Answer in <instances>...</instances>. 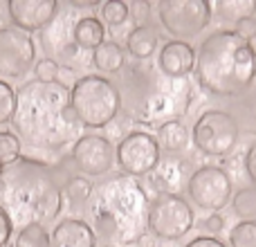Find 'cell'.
Wrapping results in <instances>:
<instances>
[{
    "label": "cell",
    "instance_id": "cell-1",
    "mask_svg": "<svg viewBox=\"0 0 256 247\" xmlns=\"http://www.w3.org/2000/svg\"><path fill=\"white\" fill-rule=\"evenodd\" d=\"M14 135L38 150H61L79 140L81 124L70 106V88L61 81H27L16 90Z\"/></svg>",
    "mask_w": 256,
    "mask_h": 247
},
{
    "label": "cell",
    "instance_id": "cell-2",
    "mask_svg": "<svg viewBox=\"0 0 256 247\" xmlns=\"http://www.w3.org/2000/svg\"><path fill=\"white\" fill-rule=\"evenodd\" d=\"M0 207L18 230L48 225L63 207V186L54 166L34 158H18L0 168Z\"/></svg>",
    "mask_w": 256,
    "mask_h": 247
},
{
    "label": "cell",
    "instance_id": "cell-3",
    "mask_svg": "<svg viewBox=\"0 0 256 247\" xmlns=\"http://www.w3.org/2000/svg\"><path fill=\"white\" fill-rule=\"evenodd\" d=\"M150 198L140 180L126 173H110L99 180L88 202L92 230L115 247L135 245L148 232Z\"/></svg>",
    "mask_w": 256,
    "mask_h": 247
},
{
    "label": "cell",
    "instance_id": "cell-4",
    "mask_svg": "<svg viewBox=\"0 0 256 247\" xmlns=\"http://www.w3.org/2000/svg\"><path fill=\"white\" fill-rule=\"evenodd\" d=\"M196 84L212 97H240L256 84V50L236 30H216L196 50Z\"/></svg>",
    "mask_w": 256,
    "mask_h": 247
},
{
    "label": "cell",
    "instance_id": "cell-5",
    "mask_svg": "<svg viewBox=\"0 0 256 247\" xmlns=\"http://www.w3.org/2000/svg\"><path fill=\"white\" fill-rule=\"evenodd\" d=\"M122 106L130 120L140 124H164L178 120L184 112L182 94H186V86L180 88V81L162 76L148 61L128 66L122 79Z\"/></svg>",
    "mask_w": 256,
    "mask_h": 247
},
{
    "label": "cell",
    "instance_id": "cell-6",
    "mask_svg": "<svg viewBox=\"0 0 256 247\" xmlns=\"http://www.w3.org/2000/svg\"><path fill=\"white\" fill-rule=\"evenodd\" d=\"M70 106L81 128H108L122 110L120 88L104 74H84L70 86Z\"/></svg>",
    "mask_w": 256,
    "mask_h": 247
},
{
    "label": "cell",
    "instance_id": "cell-7",
    "mask_svg": "<svg viewBox=\"0 0 256 247\" xmlns=\"http://www.w3.org/2000/svg\"><path fill=\"white\" fill-rule=\"evenodd\" d=\"M240 128L238 120L232 112L220 108H209L196 120L191 140L196 150H200L207 158H227L238 146Z\"/></svg>",
    "mask_w": 256,
    "mask_h": 247
},
{
    "label": "cell",
    "instance_id": "cell-8",
    "mask_svg": "<svg viewBox=\"0 0 256 247\" xmlns=\"http://www.w3.org/2000/svg\"><path fill=\"white\" fill-rule=\"evenodd\" d=\"M196 225V214L180 194H155L148 204V232L155 238L178 240Z\"/></svg>",
    "mask_w": 256,
    "mask_h": 247
},
{
    "label": "cell",
    "instance_id": "cell-9",
    "mask_svg": "<svg viewBox=\"0 0 256 247\" xmlns=\"http://www.w3.org/2000/svg\"><path fill=\"white\" fill-rule=\"evenodd\" d=\"M158 18L173 40L196 38L212 22V4L204 0H162L158 2Z\"/></svg>",
    "mask_w": 256,
    "mask_h": 247
},
{
    "label": "cell",
    "instance_id": "cell-10",
    "mask_svg": "<svg viewBox=\"0 0 256 247\" xmlns=\"http://www.w3.org/2000/svg\"><path fill=\"white\" fill-rule=\"evenodd\" d=\"M186 196L198 209L220 214L227 204H232L234 198V182L232 176L222 166L204 164L191 171L186 180Z\"/></svg>",
    "mask_w": 256,
    "mask_h": 247
},
{
    "label": "cell",
    "instance_id": "cell-11",
    "mask_svg": "<svg viewBox=\"0 0 256 247\" xmlns=\"http://www.w3.org/2000/svg\"><path fill=\"white\" fill-rule=\"evenodd\" d=\"M160 144L155 135L146 130H130L117 142L115 146V160L120 164L122 173L130 178L150 176L155 166L160 164Z\"/></svg>",
    "mask_w": 256,
    "mask_h": 247
},
{
    "label": "cell",
    "instance_id": "cell-12",
    "mask_svg": "<svg viewBox=\"0 0 256 247\" xmlns=\"http://www.w3.org/2000/svg\"><path fill=\"white\" fill-rule=\"evenodd\" d=\"M34 66V38L16 27H0V79H20Z\"/></svg>",
    "mask_w": 256,
    "mask_h": 247
},
{
    "label": "cell",
    "instance_id": "cell-13",
    "mask_svg": "<svg viewBox=\"0 0 256 247\" xmlns=\"http://www.w3.org/2000/svg\"><path fill=\"white\" fill-rule=\"evenodd\" d=\"M72 164L79 168L84 178H102L108 176L117 164L115 144L104 135H81L72 144Z\"/></svg>",
    "mask_w": 256,
    "mask_h": 247
},
{
    "label": "cell",
    "instance_id": "cell-14",
    "mask_svg": "<svg viewBox=\"0 0 256 247\" xmlns=\"http://www.w3.org/2000/svg\"><path fill=\"white\" fill-rule=\"evenodd\" d=\"M56 0H9L7 14L14 27L20 32H38L45 30L58 14Z\"/></svg>",
    "mask_w": 256,
    "mask_h": 247
},
{
    "label": "cell",
    "instance_id": "cell-15",
    "mask_svg": "<svg viewBox=\"0 0 256 247\" xmlns=\"http://www.w3.org/2000/svg\"><path fill=\"white\" fill-rule=\"evenodd\" d=\"M158 70L166 79H186L196 70V50L184 40H166L158 50Z\"/></svg>",
    "mask_w": 256,
    "mask_h": 247
},
{
    "label": "cell",
    "instance_id": "cell-16",
    "mask_svg": "<svg viewBox=\"0 0 256 247\" xmlns=\"http://www.w3.org/2000/svg\"><path fill=\"white\" fill-rule=\"evenodd\" d=\"M50 247H97V234L81 218H63L50 232Z\"/></svg>",
    "mask_w": 256,
    "mask_h": 247
},
{
    "label": "cell",
    "instance_id": "cell-17",
    "mask_svg": "<svg viewBox=\"0 0 256 247\" xmlns=\"http://www.w3.org/2000/svg\"><path fill=\"white\" fill-rule=\"evenodd\" d=\"M191 171H189V162L176 155L160 160V164L155 166V171L150 173V186L158 194H180L182 186L186 184Z\"/></svg>",
    "mask_w": 256,
    "mask_h": 247
},
{
    "label": "cell",
    "instance_id": "cell-18",
    "mask_svg": "<svg viewBox=\"0 0 256 247\" xmlns=\"http://www.w3.org/2000/svg\"><path fill=\"white\" fill-rule=\"evenodd\" d=\"M72 40L76 48L94 52L99 45L106 43V27L97 16H81L72 27Z\"/></svg>",
    "mask_w": 256,
    "mask_h": 247
},
{
    "label": "cell",
    "instance_id": "cell-19",
    "mask_svg": "<svg viewBox=\"0 0 256 247\" xmlns=\"http://www.w3.org/2000/svg\"><path fill=\"white\" fill-rule=\"evenodd\" d=\"M126 50L135 61L146 63L155 52H158V32L148 25H137L135 30L128 32Z\"/></svg>",
    "mask_w": 256,
    "mask_h": 247
},
{
    "label": "cell",
    "instance_id": "cell-20",
    "mask_svg": "<svg viewBox=\"0 0 256 247\" xmlns=\"http://www.w3.org/2000/svg\"><path fill=\"white\" fill-rule=\"evenodd\" d=\"M155 140L160 144V150H164V153H184L189 146V130L180 120H171L158 126Z\"/></svg>",
    "mask_w": 256,
    "mask_h": 247
},
{
    "label": "cell",
    "instance_id": "cell-21",
    "mask_svg": "<svg viewBox=\"0 0 256 247\" xmlns=\"http://www.w3.org/2000/svg\"><path fill=\"white\" fill-rule=\"evenodd\" d=\"M92 63L99 72L104 74H120L126 68V52L120 43L115 40H106L92 52Z\"/></svg>",
    "mask_w": 256,
    "mask_h": 247
},
{
    "label": "cell",
    "instance_id": "cell-22",
    "mask_svg": "<svg viewBox=\"0 0 256 247\" xmlns=\"http://www.w3.org/2000/svg\"><path fill=\"white\" fill-rule=\"evenodd\" d=\"M214 12L225 22H243L254 18L256 0H218L214 4Z\"/></svg>",
    "mask_w": 256,
    "mask_h": 247
},
{
    "label": "cell",
    "instance_id": "cell-23",
    "mask_svg": "<svg viewBox=\"0 0 256 247\" xmlns=\"http://www.w3.org/2000/svg\"><path fill=\"white\" fill-rule=\"evenodd\" d=\"M92 182L84 176H70L66 180V186H63V196L68 198V202L72 207H84V204L90 202L92 198Z\"/></svg>",
    "mask_w": 256,
    "mask_h": 247
},
{
    "label": "cell",
    "instance_id": "cell-24",
    "mask_svg": "<svg viewBox=\"0 0 256 247\" xmlns=\"http://www.w3.org/2000/svg\"><path fill=\"white\" fill-rule=\"evenodd\" d=\"M232 209L243 220H256V186H245L232 198Z\"/></svg>",
    "mask_w": 256,
    "mask_h": 247
},
{
    "label": "cell",
    "instance_id": "cell-25",
    "mask_svg": "<svg viewBox=\"0 0 256 247\" xmlns=\"http://www.w3.org/2000/svg\"><path fill=\"white\" fill-rule=\"evenodd\" d=\"M14 247H50V232L43 225H27L18 230Z\"/></svg>",
    "mask_w": 256,
    "mask_h": 247
},
{
    "label": "cell",
    "instance_id": "cell-26",
    "mask_svg": "<svg viewBox=\"0 0 256 247\" xmlns=\"http://www.w3.org/2000/svg\"><path fill=\"white\" fill-rule=\"evenodd\" d=\"M232 247H256V220H240L230 230Z\"/></svg>",
    "mask_w": 256,
    "mask_h": 247
},
{
    "label": "cell",
    "instance_id": "cell-27",
    "mask_svg": "<svg viewBox=\"0 0 256 247\" xmlns=\"http://www.w3.org/2000/svg\"><path fill=\"white\" fill-rule=\"evenodd\" d=\"M20 140L12 130H0V168L14 164L20 158Z\"/></svg>",
    "mask_w": 256,
    "mask_h": 247
},
{
    "label": "cell",
    "instance_id": "cell-28",
    "mask_svg": "<svg viewBox=\"0 0 256 247\" xmlns=\"http://www.w3.org/2000/svg\"><path fill=\"white\" fill-rule=\"evenodd\" d=\"M128 16H130V12H128V4L124 0H106L102 4V18L108 27L124 25L128 20Z\"/></svg>",
    "mask_w": 256,
    "mask_h": 247
},
{
    "label": "cell",
    "instance_id": "cell-29",
    "mask_svg": "<svg viewBox=\"0 0 256 247\" xmlns=\"http://www.w3.org/2000/svg\"><path fill=\"white\" fill-rule=\"evenodd\" d=\"M14 110H16V90L0 79V126L12 122Z\"/></svg>",
    "mask_w": 256,
    "mask_h": 247
},
{
    "label": "cell",
    "instance_id": "cell-30",
    "mask_svg": "<svg viewBox=\"0 0 256 247\" xmlns=\"http://www.w3.org/2000/svg\"><path fill=\"white\" fill-rule=\"evenodd\" d=\"M58 72H61V68H58V63L54 58H40L34 66V76H36L34 81H38V84H56Z\"/></svg>",
    "mask_w": 256,
    "mask_h": 247
},
{
    "label": "cell",
    "instance_id": "cell-31",
    "mask_svg": "<svg viewBox=\"0 0 256 247\" xmlns=\"http://www.w3.org/2000/svg\"><path fill=\"white\" fill-rule=\"evenodd\" d=\"M12 234H14V222H12V218L7 216V212L0 207V247L9 245Z\"/></svg>",
    "mask_w": 256,
    "mask_h": 247
},
{
    "label": "cell",
    "instance_id": "cell-32",
    "mask_svg": "<svg viewBox=\"0 0 256 247\" xmlns=\"http://www.w3.org/2000/svg\"><path fill=\"white\" fill-rule=\"evenodd\" d=\"M128 12H130V16L135 18L137 22H144L146 18L150 16V2L148 0H132V2L128 4Z\"/></svg>",
    "mask_w": 256,
    "mask_h": 247
},
{
    "label": "cell",
    "instance_id": "cell-33",
    "mask_svg": "<svg viewBox=\"0 0 256 247\" xmlns=\"http://www.w3.org/2000/svg\"><path fill=\"white\" fill-rule=\"evenodd\" d=\"M243 166H245V173H248V178L254 182V186H256V142L248 148V153H245Z\"/></svg>",
    "mask_w": 256,
    "mask_h": 247
},
{
    "label": "cell",
    "instance_id": "cell-34",
    "mask_svg": "<svg viewBox=\"0 0 256 247\" xmlns=\"http://www.w3.org/2000/svg\"><path fill=\"white\" fill-rule=\"evenodd\" d=\"M202 225L209 234H220V232L225 230V216H220V214H212V216L204 218Z\"/></svg>",
    "mask_w": 256,
    "mask_h": 247
},
{
    "label": "cell",
    "instance_id": "cell-35",
    "mask_svg": "<svg viewBox=\"0 0 256 247\" xmlns=\"http://www.w3.org/2000/svg\"><path fill=\"white\" fill-rule=\"evenodd\" d=\"M184 247H227V245L216 236H196Z\"/></svg>",
    "mask_w": 256,
    "mask_h": 247
},
{
    "label": "cell",
    "instance_id": "cell-36",
    "mask_svg": "<svg viewBox=\"0 0 256 247\" xmlns=\"http://www.w3.org/2000/svg\"><path fill=\"white\" fill-rule=\"evenodd\" d=\"M236 34H240L245 40H250V43H252V38H256V22H254V18L243 20V22H236Z\"/></svg>",
    "mask_w": 256,
    "mask_h": 247
},
{
    "label": "cell",
    "instance_id": "cell-37",
    "mask_svg": "<svg viewBox=\"0 0 256 247\" xmlns=\"http://www.w3.org/2000/svg\"><path fill=\"white\" fill-rule=\"evenodd\" d=\"M68 4L74 9H94L99 4V0H68Z\"/></svg>",
    "mask_w": 256,
    "mask_h": 247
},
{
    "label": "cell",
    "instance_id": "cell-38",
    "mask_svg": "<svg viewBox=\"0 0 256 247\" xmlns=\"http://www.w3.org/2000/svg\"><path fill=\"white\" fill-rule=\"evenodd\" d=\"M254 97H256V84H254Z\"/></svg>",
    "mask_w": 256,
    "mask_h": 247
},
{
    "label": "cell",
    "instance_id": "cell-39",
    "mask_svg": "<svg viewBox=\"0 0 256 247\" xmlns=\"http://www.w3.org/2000/svg\"><path fill=\"white\" fill-rule=\"evenodd\" d=\"M254 128H256V115H254Z\"/></svg>",
    "mask_w": 256,
    "mask_h": 247
},
{
    "label": "cell",
    "instance_id": "cell-40",
    "mask_svg": "<svg viewBox=\"0 0 256 247\" xmlns=\"http://www.w3.org/2000/svg\"><path fill=\"white\" fill-rule=\"evenodd\" d=\"M104 247H115V245H104Z\"/></svg>",
    "mask_w": 256,
    "mask_h": 247
},
{
    "label": "cell",
    "instance_id": "cell-41",
    "mask_svg": "<svg viewBox=\"0 0 256 247\" xmlns=\"http://www.w3.org/2000/svg\"><path fill=\"white\" fill-rule=\"evenodd\" d=\"M254 22H256V20H254Z\"/></svg>",
    "mask_w": 256,
    "mask_h": 247
}]
</instances>
